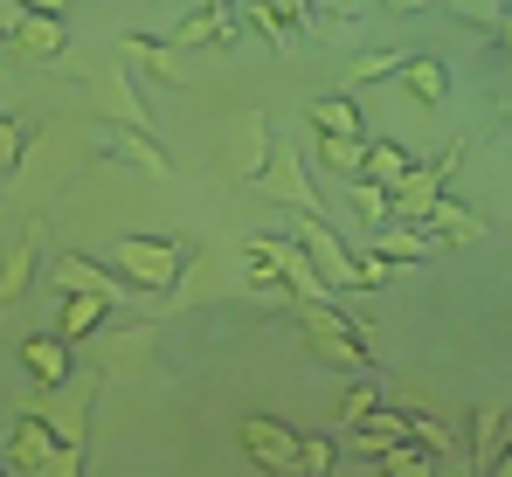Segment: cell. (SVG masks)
Here are the masks:
<instances>
[{
  "mask_svg": "<svg viewBox=\"0 0 512 477\" xmlns=\"http://www.w3.org/2000/svg\"><path fill=\"white\" fill-rule=\"evenodd\" d=\"M146 339H153V332H125V339H111V346H104V367H111V360H118V367H132V360L146 353Z\"/></svg>",
  "mask_w": 512,
  "mask_h": 477,
  "instance_id": "37",
  "label": "cell"
},
{
  "mask_svg": "<svg viewBox=\"0 0 512 477\" xmlns=\"http://www.w3.org/2000/svg\"><path fill=\"white\" fill-rule=\"evenodd\" d=\"M388 7H395V14H423L429 0H388Z\"/></svg>",
  "mask_w": 512,
  "mask_h": 477,
  "instance_id": "42",
  "label": "cell"
},
{
  "mask_svg": "<svg viewBox=\"0 0 512 477\" xmlns=\"http://www.w3.org/2000/svg\"><path fill=\"white\" fill-rule=\"evenodd\" d=\"M0 457H7V471H21V477H84V450L77 443H56V429L42 415H28V408L14 415Z\"/></svg>",
  "mask_w": 512,
  "mask_h": 477,
  "instance_id": "1",
  "label": "cell"
},
{
  "mask_svg": "<svg viewBox=\"0 0 512 477\" xmlns=\"http://www.w3.org/2000/svg\"><path fill=\"white\" fill-rule=\"evenodd\" d=\"M381 477H436V457L416 443H395V450H381Z\"/></svg>",
  "mask_w": 512,
  "mask_h": 477,
  "instance_id": "29",
  "label": "cell"
},
{
  "mask_svg": "<svg viewBox=\"0 0 512 477\" xmlns=\"http://www.w3.org/2000/svg\"><path fill=\"white\" fill-rule=\"evenodd\" d=\"M56 291H90V298H104V305L132 298V284H125V277H111V270H104V263H90V256H56Z\"/></svg>",
  "mask_w": 512,
  "mask_h": 477,
  "instance_id": "15",
  "label": "cell"
},
{
  "mask_svg": "<svg viewBox=\"0 0 512 477\" xmlns=\"http://www.w3.org/2000/svg\"><path fill=\"white\" fill-rule=\"evenodd\" d=\"M14 7H21V14H56V21H63V7H70V0H14Z\"/></svg>",
  "mask_w": 512,
  "mask_h": 477,
  "instance_id": "39",
  "label": "cell"
},
{
  "mask_svg": "<svg viewBox=\"0 0 512 477\" xmlns=\"http://www.w3.org/2000/svg\"><path fill=\"white\" fill-rule=\"evenodd\" d=\"M464 146H471V139H450V146H443V153L429 159V166H436V173H443V180H450V166H457V159H464Z\"/></svg>",
  "mask_w": 512,
  "mask_h": 477,
  "instance_id": "38",
  "label": "cell"
},
{
  "mask_svg": "<svg viewBox=\"0 0 512 477\" xmlns=\"http://www.w3.org/2000/svg\"><path fill=\"white\" fill-rule=\"evenodd\" d=\"M250 298H256V305H277V312H291V305H298V291H291L277 270H250Z\"/></svg>",
  "mask_w": 512,
  "mask_h": 477,
  "instance_id": "32",
  "label": "cell"
},
{
  "mask_svg": "<svg viewBox=\"0 0 512 477\" xmlns=\"http://www.w3.org/2000/svg\"><path fill=\"white\" fill-rule=\"evenodd\" d=\"M367 249H381L388 263H429V256H436V236H429V229H416V222H381Z\"/></svg>",
  "mask_w": 512,
  "mask_h": 477,
  "instance_id": "19",
  "label": "cell"
},
{
  "mask_svg": "<svg viewBox=\"0 0 512 477\" xmlns=\"http://www.w3.org/2000/svg\"><path fill=\"white\" fill-rule=\"evenodd\" d=\"M21 146H28V125H21V118H7V111H0V173H7V166H14V159H21Z\"/></svg>",
  "mask_w": 512,
  "mask_h": 477,
  "instance_id": "36",
  "label": "cell"
},
{
  "mask_svg": "<svg viewBox=\"0 0 512 477\" xmlns=\"http://www.w3.org/2000/svg\"><path fill=\"white\" fill-rule=\"evenodd\" d=\"M423 229H429L436 242H443V249H457V242H485V215L443 194V201H436V208L423 215Z\"/></svg>",
  "mask_w": 512,
  "mask_h": 477,
  "instance_id": "17",
  "label": "cell"
},
{
  "mask_svg": "<svg viewBox=\"0 0 512 477\" xmlns=\"http://www.w3.org/2000/svg\"><path fill=\"white\" fill-rule=\"evenodd\" d=\"M0 477H7V457H0Z\"/></svg>",
  "mask_w": 512,
  "mask_h": 477,
  "instance_id": "44",
  "label": "cell"
},
{
  "mask_svg": "<svg viewBox=\"0 0 512 477\" xmlns=\"http://www.w3.org/2000/svg\"><path fill=\"white\" fill-rule=\"evenodd\" d=\"M346 443L367 450V457H381V450L409 443V415H402V408H374V415H360V422L346 429Z\"/></svg>",
  "mask_w": 512,
  "mask_h": 477,
  "instance_id": "18",
  "label": "cell"
},
{
  "mask_svg": "<svg viewBox=\"0 0 512 477\" xmlns=\"http://www.w3.org/2000/svg\"><path fill=\"white\" fill-rule=\"evenodd\" d=\"M395 77H402V90H409L416 104H443V97H450V70H443L436 56H402Z\"/></svg>",
  "mask_w": 512,
  "mask_h": 477,
  "instance_id": "21",
  "label": "cell"
},
{
  "mask_svg": "<svg viewBox=\"0 0 512 477\" xmlns=\"http://www.w3.org/2000/svg\"><path fill=\"white\" fill-rule=\"evenodd\" d=\"M236 35H243V21H236L229 7H194L187 21H173L167 42H173V49H229Z\"/></svg>",
  "mask_w": 512,
  "mask_h": 477,
  "instance_id": "12",
  "label": "cell"
},
{
  "mask_svg": "<svg viewBox=\"0 0 512 477\" xmlns=\"http://www.w3.org/2000/svg\"><path fill=\"white\" fill-rule=\"evenodd\" d=\"M118 63L132 77H160V83H187V63L173 42H153V35H118Z\"/></svg>",
  "mask_w": 512,
  "mask_h": 477,
  "instance_id": "11",
  "label": "cell"
},
{
  "mask_svg": "<svg viewBox=\"0 0 512 477\" xmlns=\"http://www.w3.org/2000/svg\"><path fill=\"white\" fill-rule=\"evenodd\" d=\"M416 159L402 153L395 139H367V159H360V180H374V187H395L402 173H409Z\"/></svg>",
  "mask_w": 512,
  "mask_h": 477,
  "instance_id": "24",
  "label": "cell"
},
{
  "mask_svg": "<svg viewBox=\"0 0 512 477\" xmlns=\"http://www.w3.org/2000/svg\"><path fill=\"white\" fill-rule=\"evenodd\" d=\"M104 312H111L104 298H90V291H63V318H56V332L77 346V339H90V332L104 325Z\"/></svg>",
  "mask_w": 512,
  "mask_h": 477,
  "instance_id": "22",
  "label": "cell"
},
{
  "mask_svg": "<svg viewBox=\"0 0 512 477\" xmlns=\"http://www.w3.org/2000/svg\"><path fill=\"white\" fill-rule=\"evenodd\" d=\"M263 7H277V14H284V21H291L298 35H333V28H326V21L312 14V0H263Z\"/></svg>",
  "mask_w": 512,
  "mask_h": 477,
  "instance_id": "35",
  "label": "cell"
},
{
  "mask_svg": "<svg viewBox=\"0 0 512 477\" xmlns=\"http://www.w3.org/2000/svg\"><path fill=\"white\" fill-rule=\"evenodd\" d=\"M236 21H243L250 35H263L270 49H291V42H298V28H291L277 7H263V0H243V14H236Z\"/></svg>",
  "mask_w": 512,
  "mask_h": 477,
  "instance_id": "25",
  "label": "cell"
},
{
  "mask_svg": "<svg viewBox=\"0 0 512 477\" xmlns=\"http://www.w3.org/2000/svg\"><path fill=\"white\" fill-rule=\"evenodd\" d=\"M236 443H243V457H250L256 471L291 477V457H298V429H291V422H277V415H243V422H236Z\"/></svg>",
  "mask_w": 512,
  "mask_h": 477,
  "instance_id": "4",
  "label": "cell"
},
{
  "mask_svg": "<svg viewBox=\"0 0 512 477\" xmlns=\"http://www.w3.org/2000/svg\"><path fill=\"white\" fill-rule=\"evenodd\" d=\"M346 201L381 229V222H395V208H388V187H374V180H346Z\"/></svg>",
  "mask_w": 512,
  "mask_h": 477,
  "instance_id": "30",
  "label": "cell"
},
{
  "mask_svg": "<svg viewBox=\"0 0 512 477\" xmlns=\"http://www.w3.org/2000/svg\"><path fill=\"white\" fill-rule=\"evenodd\" d=\"M443 14H457V21H471V28L492 35V21L506 14V0H443Z\"/></svg>",
  "mask_w": 512,
  "mask_h": 477,
  "instance_id": "34",
  "label": "cell"
},
{
  "mask_svg": "<svg viewBox=\"0 0 512 477\" xmlns=\"http://www.w3.org/2000/svg\"><path fill=\"white\" fill-rule=\"evenodd\" d=\"M118 270H125L132 291H173L180 270H187V256H180L173 236H125L118 242Z\"/></svg>",
  "mask_w": 512,
  "mask_h": 477,
  "instance_id": "3",
  "label": "cell"
},
{
  "mask_svg": "<svg viewBox=\"0 0 512 477\" xmlns=\"http://www.w3.org/2000/svg\"><path fill=\"white\" fill-rule=\"evenodd\" d=\"M263 187L277 194V208H291V215H326L319 208V187L305 180V159H298V146H270V166H263Z\"/></svg>",
  "mask_w": 512,
  "mask_h": 477,
  "instance_id": "5",
  "label": "cell"
},
{
  "mask_svg": "<svg viewBox=\"0 0 512 477\" xmlns=\"http://www.w3.org/2000/svg\"><path fill=\"white\" fill-rule=\"evenodd\" d=\"M443 201V173L436 166H409L395 187H388V208H395V222H416L423 229V215Z\"/></svg>",
  "mask_w": 512,
  "mask_h": 477,
  "instance_id": "14",
  "label": "cell"
},
{
  "mask_svg": "<svg viewBox=\"0 0 512 477\" xmlns=\"http://www.w3.org/2000/svg\"><path fill=\"white\" fill-rule=\"evenodd\" d=\"M360 159H367V139H326V132H319V166H326V173L360 180Z\"/></svg>",
  "mask_w": 512,
  "mask_h": 477,
  "instance_id": "26",
  "label": "cell"
},
{
  "mask_svg": "<svg viewBox=\"0 0 512 477\" xmlns=\"http://www.w3.org/2000/svg\"><path fill=\"white\" fill-rule=\"evenodd\" d=\"M90 395H97V381L70 388V395H56V388H49V401H28V415H42V422L56 429V443H77V450H84V429H90Z\"/></svg>",
  "mask_w": 512,
  "mask_h": 477,
  "instance_id": "10",
  "label": "cell"
},
{
  "mask_svg": "<svg viewBox=\"0 0 512 477\" xmlns=\"http://www.w3.org/2000/svg\"><path fill=\"white\" fill-rule=\"evenodd\" d=\"M7 49H14L21 63H56V56L70 49V21H56V14H14Z\"/></svg>",
  "mask_w": 512,
  "mask_h": 477,
  "instance_id": "8",
  "label": "cell"
},
{
  "mask_svg": "<svg viewBox=\"0 0 512 477\" xmlns=\"http://www.w3.org/2000/svg\"><path fill=\"white\" fill-rule=\"evenodd\" d=\"M333 457H340V443H333V436H298L291 477H333Z\"/></svg>",
  "mask_w": 512,
  "mask_h": 477,
  "instance_id": "27",
  "label": "cell"
},
{
  "mask_svg": "<svg viewBox=\"0 0 512 477\" xmlns=\"http://www.w3.org/2000/svg\"><path fill=\"white\" fill-rule=\"evenodd\" d=\"M506 450V408H478L471 422V477H485V464Z\"/></svg>",
  "mask_w": 512,
  "mask_h": 477,
  "instance_id": "23",
  "label": "cell"
},
{
  "mask_svg": "<svg viewBox=\"0 0 512 477\" xmlns=\"http://www.w3.org/2000/svg\"><path fill=\"white\" fill-rule=\"evenodd\" d=\"M409 443L429 450V457H443V450H450V422H443V415H409Z\"/></svg>",
  "mask_w": 512,
  "mask_h": 477,
  "instance_id": "33",
  "label": "cell"
},
{
  "mask_svg": "<svg viewBox=\"0 0 512 477\" xmlns=\"http://www.w3.org/2000/svg\"><path fill=\"white\" fill-rule=\"evenodd\" d=\"M201 7H229V0H201Z\"/></svg>",
  "mask_w": 512,
  "mask_h": 477,
  "instance_id": "43",
  "label": "cell"
},
{
  "mask_svg": "<svg viewBox=\"0 0 512 477\" xmlns=\"http://www.w3.org/2000/svg\"><path fill=\"white\" fill-rule=\"evenodd\" d=\"M492 42H506V49H512V7L499 14V21H492Z\"/></svg>",
  "mask_w": 512,
  "mask_h": 477,
  "instance_id": "41",
  "label": "cell"
},
{
  "mask_svg": "<svg viewBox=\"0 0 512 477\" xmlns=\"http://www.w3.org/2000/svg\"><path fill=\"white\" fill-rule=\"evenodd\" d=\"M21 367H28L42 388H63V381H70V339H63V332H35V339H21Z\"/></svg>",
  "mask_w": 512,
  "mask_h": 477,
  "instance_id": "16",
  "label": "cell"
},
{
  "mask_svg": "<svg viewBox=\"0 0 512 477\" xmlns=\"http://www.w3.org/2000/svg\"><path fill=\"white\" fill-rule=\"evenodd\" d=\"M97 153L118 159V166H132V173H146V180H167V146L153 139V132H125V125H104L97 132Z\"/></svg>",
  "mask_w": 512,
  "mask_h": 477,
  "instance_id": "7",
  "label": "cell"
},
{
  "mask_svg": "<svg viewBox=\"0 0 512 477\" xmlns=\"http://www.w3.org/2000/svg\"><path fill=\"white\" fill-rule=\"evenodd\" d=\"M298 325H305V339H312V353H326L333 367H353V374H374V353H367V339L353 332V318H346L340 298H319V305H291Z\"/></svg>",
  "mask_w": 512,
  "mask_h": 477,
  "instance_id": "2",
  "label": "cell"
},
{
  "mask_svg": "<svg viewBox=\"0 0 512 477\" xmlns=\"http://www.w3.org/2000/svg\"><path fill=\"white\" fill-rule=\"evenodd\" d=\"M395 70H402V49H360V56L346 63L340 83H388Z\"/></svg>",
  "mask_w": 512,
  "mask_h": 477,
  "instance_id": "28",
  "label": "cell"
},
{
  "mask_svg": "<svg viewBox=\"0 0 512 477\" xmlns=\"http://www.w3.org/2000/svg\"><path fill=\"white\" fill-rule=\"evenodd\" d=\"M35 263H42V222H28L21 242H7V256H0V305H21V298H28Z\"/></svg>",
  "mask_w": 512,
  "mask_h": 477,
  "instance_id": "13",
  "label": "cell"
},
{
  "mask_svg": "<svg viewBox=\"0 0 512 477\" xmlns=\"http://www.w3.org/2000/svg\"><path fill=\"white\" fill-rule=\"evenodd\" d=\"M90 97H97L104 125H125V132H153V118H146V104H139V90H132V70H125V63L97 70V77H90Z\"/></svg>",
  "mask_w": 512,
  "mask_h": 477,
  "instance_id": "6",
  "label": "cell"
},
{
  "mask_svg": "<svg viewBox=\"0 0 512 477\" xmlns=\"http://www.w3.org/2000/svg\"><path fill=\"white\" fill-rule=\"evenodd\" d=\"M270 146H277L270 118H263V111H243V118H236V139H229V180H263Z\"/></svg>",
  "mask_w": 512,
  "mask_h": 477,
  "instance_id": "9",
  "label": "cell"
},
{
  "mask_svg": "<svg viewBox=\"0 0 512 477\" xmlns=\"http://www.w3.org/2000/svg\"><path fill=\"white\" fill-rule=\"evenodd\" d=\"M374 408H381V381H374V374H360V381L340 395V422L353 429V422H360V415H374Z\"/></svg>",
  "mask_w": 512,
  "mask_h": 477,
  "instance_id": "31",
  "label": "cell"
},
{
  "mask_svg": "<svg viewBox=\"0 0 512 477\" xmlns=\"http://www.w3.org/2000/svg\"><path fill=\"white\" fill-rule=\"evenodd\" d=\"M305 118H312V132H326V139H367V125H360V111H353V97H346V90L312 97V104H305Z\"/></svg>",
  "mask_w": 512,
  "mask_h": 477,
  "instance_id": "20",
  "label": "cell"
},
{
  "mask_svg": "<svg viewBox=\"0 0 512 477\" xmlns=\"http://www.w3.org/2000/svg\"><path fill=\"white\" fill-rule=\"evenodd\" d=\"M485 477H512V443L499 450V457H492V464H485Z\"/></svg>",
  "mask_w": 512,
  "mask_h": 477,
  "instance_id": "40",
  "label": "cell"
}]
</instances>
